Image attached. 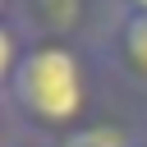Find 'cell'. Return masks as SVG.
<instances>
[{"label": "cell", "instance_id": "obj_7", "mask_svg": "<svg viewBox=\"0 0 147 147\" xmlns=\"http://www.w3.org/2000/svg\"><path fill=\"white\" fill-rule=\"evenodd\" d=\"M110 9H119V14H142V18H147V0H110Z\"/></svg>", "mask_w": 147, "mask_h": 147}, {"label": "cell", "instance_id": "obj_5", "mask_svg": "<svg viewBox=\"0 0 147 147\" xmlns=\"http://www.w3.org/2000/svg\"><path fill=\"white\" fill-rule=\"evenodd\" d=\"M23 51H28V28L18 23V14L0 18V96H5L9 78H14V69H18Z\"/></svg>", "mask_w": 147, "mask_h": 147}, {"label": "cell", "instance_id": "obj_1", "mask_svg": "<svg viewBox=\"0 0 147 147\" xmlns=\"http://www.w3.org/2000/svg\"><path fill=\"white\" fill-rule=\"evenodd\" d=\"M106 69L92 41H60V37H28V51L5 87V106L14 129L37 133L46 142H64L83 124H92L106 92Z\"/></svg>", "mask_w": 147, "mask_h": 147}, {"label": "cell", "instance_id": "obj_2", "mask_svg": "<svg viewBox=\"0 0 147 147\" xmlns=\"http://www.w3.org/2000/svg\"><path fill=\"white\" fill-rule=\"evenodd\" d=\"M96 60L110 83L147 96V18L142 14H106V28L96 32Z\"/></svg>", "mask_w": 147, "mask_h": 147}, {"label": "cell", "instance_id": "obj_8", "mask_svg": "<svg viewBox=\"0 0 147 147\" xmlns=\"http://www.w3.org/2000/svg\"><path fill=\"white\" fill-rule=\"evenodd\" d=\"M14 133V115H9V106H5V96H0V142Z\"/></svg>", "mask_w": 147, "mask_h": 147}, {"label": "cell", "instance_id": "obj_9", "mask_svg": "<svg viewBox=\"0 0 147 147\" xmlns=\"http://www.w3.org/2000/svg\"><path fill=\"white\" fill-rule=\"evenodd\" d=\"M9 14H18V0H0V18H9Z\"/></svg>", "mask_w": 147, "mask_h": 147}, {"label": "cell", "instance_id": "obj_4", "mask_svg": "<svg viewBox=\"0 0 147 147\" xmlns=\"http://www.w3.org/2000/svg\"><path fill=\"white\" fill-rule=\"evenodd\" d=\"M142 142H147V133L138 124H129L119 115H96L92 124H83L78 133H69L55 147H142Z\"/></svg>", "mask_w": 147, "mask_h": 147}, {"label": "cell", "instance_id": "obj_10", "mask_svg": "<svg viewBox=\"0 0 147 147\" xmlns=\"http://www.w3.org/2000/svg\"><path fill=\"white\" fill-rule=\"evenodd\" d=\"M142 147H147V142H142Z\"/></svg>", "mask_w": 147, "mask_h": 147}, {"label": "cell", "instance_id": "obj_6", "mask_svg": "<svg viewBox=\"0 0 147 147\" xmlns=\"http://www.w3.org/2000/svg\"><path fill=\"white\" fill-rule=\"evenodd\" d=\"M0 147H55V142H46V138H37V133H23V129H14Z\"/></svg>", "mask_w": 147, "mask_h": 147}, {"label": "cell", "instance_id": "obj_3", "mask_svg": "<svg viewBox=\"0 0 147 147\" xmlns=\"http://www.w3.org/2000/svg\"><path fill=\"white\" fill-rule=\"evenodd\" d=\"M110 0H18V23L28 37H60V41H96L106 28Z\"/></svg>", "mask_w": 147, "mask_h": 147}]
</instances>
